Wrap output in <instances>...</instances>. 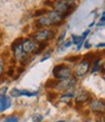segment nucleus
Here are the masks:
<instances>
[{
    "label": "nucleus",
    "instance_id": "nucleus-1",
    "mask_svg": "<svg viewBox=\"0 0 105 122\" xmlns=\"http://www.w3.org/2000/svg\"><path fill=\"white\" fill-rule=\"evenodd\" d=\"M53 75L55 80L57 81H62L71 78L72 76V70L69 66L65 64H59L56 65L53 69Z\"/></svg>",
    "mask_w": 105,
    "mask_h": 122
},
{
    "label": "nucleus",
    "instance_id": "nucleus-2",
    "mask_svg": "<svg viewBox=\"0 0 105 122\" xmlns=\"http://www.w3.org/2000/svg\"><path fill=\"white\" fill-rule=\"evenodd\" d=\"M55 32L54 30L51 29H42L40 31L36 32L33 35V40L36 41L37 43H41V42H47L50 39H52L55 36Z\"/></svg>",
    "mask_w": 105,
    "mask_h": 122
},
{
    "label": "nucleus",
    "instance_id": "nucleus-3",
    "mask_svg": "<svg viewBox=\"0 0 105 122\" xmlns=\"http://www.w3.org/2000/svg\"><path fill=\"white\" fill-rule=\"evenodd\" d=\"M89 66H91V61L88 60L87 58H84L81 62L78 64L76 70H75V76L77 78H82L88 72Z\"/></svg>",
    "mask_w": 105,
    "mask_h": 122
},
{
    "label": "nucleus",
    "instance_id": "nucleus-4",
    "mask_svg": "<svg viewBox=\"0 0 105 122\" xmlns=\"http://www.w3.org/2000/svg\"><path fill=\"white\" fill-rule=\"evenodd\" d=\"M76 84V79H66V80H62L56 82L55 88L59 91H67L71 88H73Z\"/></svg>",
    "mask_w": 105,
    "mask_h": 122
},
{
    "label": "nucleus",
    "instance_id": "nucleus-5",
    "mask_svg": "<svg viewBox=\"0 0 105 122\" xmlns=\"http://www.w3.org/2000/svg\"><path fill=\"white\" fill-rule=\"evenodd\" d=\"M37 46H38L37 42L34 41L33 39H25L22 44V49L24 53L29 54V53H33L36 51Z\"/></svg>",
    "mask_w": 105,
    "mask_h": 122
},
{
    "label": "nucleus",
    "instance_id": "nucleus-6",
    "mask_svg": "<svg viewBox=\"0 0 105 122\" xmlns=\"http://www.w3.org/2000/svg\"><path fill=\"white\" fill-rule=\"evenodd\" d=\"M35 23H36V26L39 27V28L40 27H49V26L54 25L52 20L50 19V17L47 14L44 15V16H42V17H40V18H38V20H36Z\"/></svg>",
    "mask_w": 105,
    "mask_h": 122
},
{
    "label": "nucleus",
    "instance_id": "nucleus-7",
    "mask_svg": "<svg viewBox=\"0 0 105 122\" xmlns=\"http://www.w3.org/2000/svg\"><path fill=\"white\" fill-rule=\"evenodd\" d=\"M89 107L94 112H97V113H100V112H104V102L103 100H93L89 103Z\"/></svg>",
    "mask_w": 105,
    "mask_h": 122
},
{
    "label": "nucleus",
    "instance_id": "nucleus-8",
    "mask_svg": "<svg viewBox=\"0 0 105 122\" xmlns=\"http://www.w3.org/2000/svg\"><path fill=\"white\" fill-rule=\"evenodd\" d=\"M47 15H48V16L50 17V19L52 20V21H53L54 25L58 24V23H61V20L64 19V18L62 17V15H61V13H58L57 11H55V10H53V11H48Z\"/></svg>",
    "mask_w": 105,
    "mask_h": 122
},
{
    "label": "nucleus",
    "instance_id": "nucleus-9",
    "mask_svg": "<svg viewBox=\"0 0 105 122\" xmlns=\"http://www.w3.org/2000/svg\"><path fill=\"white\" fill-rule=\"evenodd\" d=\"M38 94V92L34 91V92H30V91L27 90H21V89H17L15 88L11 91V95L15 96V97H19V96H27V97H33L36 96Z\"/></svg>",
    "mask_w": 105,
    "mask_h": 122
},
{
    "label": "nucleus",
    "instance_id": "nucleus-10",
    "mask_svg": "<svg viewBox=\"0 0 105 122\" xmlns=\"http://www.w3.org/2000/svg\"><path fill=\"white\" fill-rule=\"evenodd\" d=\"M88 100H89V94L85 90H80L76 95V98H75V101H76L77 104H84Z\"/></svg>",
    "mask_w": 105,
    "mask_h": 122
},
{
    "label": "nucleus",
    "instance_id": "nucleus-11",
    "mask_svg": "<svg viewBox=\"0 0 105 122\" xmlns=\"http://www.w3.org/2000/svg\"><path fill=\"white\" fill-rule=\"evenodd\" d=\"M10 106H11L10 99L7 96L2 95L1 98H0V112H4L8 108H10Z\"/></svg>",
    "mask_w": 105,
    "mask_h": 122
},
{
    "label": "nucleus",
    "instance_id": "nucleus-12",
    "mask_svg": "<svg viewBox=\"0 0 105 122\" xmlns=\"http://www.w3.org/2000/svg\"><path fill=\"white\" fill-rule=\"evenodd\" d=\"M73 97H74V94L73 93H66V94L61 95V101L63 102V103H65V104H69L71 102V100L73 99Z\"/></svg>",
    "mask_w": 105,
    "mask_h": 122
},
{
    "label": "nucleus",
    "instance_id": "nucleus-13",
    "mask_svg": "<svg viewBox=\"0 0 105 122\" xmlns=\"http://www.w3.org/2000/svg\"><path fill=\"white\" fill-rule=\"evenodd\" d=\"M23 40H24L23 38H18L17 40H15V42H13V44L11 45V50L14 51L16 49H18L19 47H21L22 42H23Z\"/></svg>",
    "mask_w": 105,
    "mask_h": 122
},
{
    "label": "nucleus",
    "instance_id": "nucleus-14",
    "mask_svg": "<svg viewBox=\"0 0 105 122\" xmlns=\"http://www.w3.org/2000/svg\"><path fill=\"white\" fill-rule=\"evenodd\" d=\"M47 47V43L46 42H41V43H39L38 44V46H37V49H36V51L33 52L34 54H40L44 50H45V48Z\"/></svg>",
    "mask_w": 105,
    "mask_h": 122
},
{
    "label": "nucleus",
    "instance_id": "nucleus-15",
    "mask_svg": "<svg viewBox=\"0 0 105 122\" xmlns=\"http://www.w3.org/2000/svg\"><path fill=\"white\" fill-rule=\"evenodd\" d=\"M71 39H72V43L76 44V45H79L81 42H84L86 40V38H84L83 36L82 37L81 36H76V35H74V34L71 36Z\"/></svg>",
    "mask_w": 105,
    "mask_h": 122
},
{
    "label": "nucleus",
    "instance_id": "nucleus-16",
    "mask_svg": "<svg viewBox=\"0 0 105 122\" xmlns=\"http://www.w3.org/2000/svg\"><path fill=\"white\" fill-rule=\"evenodd\" d=\"M47 13H48V10H47V9H39V10H37V11L34 13V17L38 19V18L44 16V15H46Z\"/></svg>",
    "mask_w": 105,
    "mask_h": 122
},
{
    "label": "nucleus",
    "instance_id": "nucleus-17",
    "mask_svg": "<svg viewBox=\"0 0 105 122\" xmlns=\"http://www.w3.org/2000/svg\"><path fill=\"white\" fill-rule=\"evenodd\" d=\"M81 59V56L80 55H72V56H69V57H66L65 58V61H69V62H72V63H75L79 61Z\"/></svg>",
    "mask_w": 105,
    "mask_h": 122
},
{
    "label": "nucleus",
    "instance_id": "nucleus-18",
    "mask_svg": "<svg viewBox=\"0 0 105 122\" xmlns=\"http://www.w3.org/2000/svg\"><path fill=\"white\" fill-rule=\"evenodd\" d=\"M56 82H57V81H56L55 80H54V79L49 80V81L46 82V84H45V87H47V88H50V87H55Z\"/></svg>",
    "mask_w": 105,
    "mask_h": 122
},
{
    "label": "nucleus",
    "instance_id": "nucleus-19",
    "mask_svg": "<svg viewBox=\"0 0 105 122\" xmlns=\"http://www.w3.org/2000/svg\"><path fill=\"white\" fill-rule=\"evenodd\" d=\"M100 62V59H96L94 62V68H93V70H92V73H94V72H97L100 68H99V63Z\"/></svg>",
    "mask_w": 105,
    "mask_h": 122
},
{
    "label": "nucleus",
    "instance_id": "nucleus-20",
    "mask_svg": "<svg viewBox=\"0 0 105 122\" xmlns=\"http://www.w3.org/2000/svg\"><path fill=\"white\" fill-rule=\"evenodd\" d=\"M4 122H19V118L17 116H10V117H7Z\"/></svg>",
    "mask_w": 105,
    "mask_h": 122
},
{
    "label": "nucleus",
    "instance_id": "nucleus-21",
    "mask_svg": "<svg viewBox=\"0 0 105 122\" xmlns=\"http://www.w3.org/2000/svg\"><path fill=\"white\" fill-rule=\"evenodd\" d=\"M4 69H5V63H4V61L2 59H0V77L3 75Z\"/></svg>",
    "mask_w": 105,
    "mask_h": 122
},
{
    "label": "nucleus",
    "instance_id": "nucleus-22",
    "mask_svg": "<svg viewBox=\"0 0 105 122\" xmlns=\"http://www.w3.org/2000/svg\"><path fill=\"white\" fill-rule=\"evenodd\" d=\"M51 53H52V51H48L46 54H45V56H44V57L41 59V62H43V61H45L46 59H48V58L51 56Z\"/></svg>",
    "mask_w": 105,
    "mask_h": 122
},
{
    "label": "nucleus",
    "instance_id": "nucleus-23",
    "mask_svg": "<svg viewBox=\"0 0 105 122\" xmlns=\"http://www.w3.org/2000/svg\"><path fill=\"white\" fill-rule=\"evenodd\" d=\"M65 34H66V31H63V32H62V35L59 37L58 40H57V43H58V44H61V43L63 42V39H64V37H65Z\"/></svg>",
    "mask_w": 105,
    "mask_h": 122
},
{
    "label": "nucleus",
    "instance_id": "nucleus-24",
    "mask_svg": "<svg viewBox=\"0 0 105 122\" xmlns=\"http://www.w3.org/2000/svg\"><path fill=\"white\" fill-rule=\"evenodd\" d=\"M71 41H67L63 46H62V50H65V49H67L68 47H70V46H71Z\"/></svg>",
    "mask_w": 105,
    "mask_h": 122
},
{
    "label": "nucleus",
    "instance_id": "nucleus-25",
    "mask_svg": "<svg viewBox=\"0 0 105 122\" xmlns=\"http://www.w3.org/2000/svg\"><path fill=\"white\" fill-rule=\"evenodd\" d=\"M42 119H43V118H42L41 115H36L35 118H33V121H34V122H40Z\"/></svg>",
    "mask_w": 105,
    "mask_h": 122
},
{
    "label": "nucleus",
    "instance_id": "nucleus-26",
    "mask_svg": "<svg viewBox=\"0 0 105 122\" xmlns=\"http://www.w3.org/2000/svg\"><path fill=\"white\" fill-rule=\"evenodd\" d=\"M48 97H49V98L52 97V98L55 99V98L57 97V94H56V93H48Z\"/></svg>",
    "mask_w": 105,
    "mask_h": 122
},
{
    "label": "nucleus",
    "instance_id": "nucleus-27",
    "mask_svg": "<svg viewBox=\"0 0 105 122\" xmlns=\"http://www.w3.org/2000/svg\"><path fill=\"white\" fill-rule=\"evenodd\" d=\"M2 42H3V32L0 31V46L2 45Z\"/></svg>",
    "mask_w": 105,
    "mask_h": 122
},
{
    "label": "nucleus",
    "instance_id": "nucleus-28",
    "mask_svg": "<svg viewBox=\"0 0 105 122\" xmlns=\"http://www.w3.org/2000/svg\"><path fill=\"white\" fill-rule=\"evenodd\" d=\"M14 69H10L9 70V72H8V76H9V77H13V74H14Z\"/></svg>",
    "mask_w": 105,
    "mask_h": 122
},
{
    "label": "nucleus",
    "instance_id": "nucleus-29",
    "mask_svg": "<svg viewBox=\"0 0 105 122\" xmlns=\"http://www.w3.org/2000/svg\"><path fill=\"white\" fill-rule=\"evenodd\" d=\"M85 48H87V49H89V48H91V45H89L88 42L85 44Z\"/></svg>",
    "mask_w": 105,
    "mask_h": 122
},
{
    "label": "nucleus",
    "instance_id": "nucleus-30",
    "mask_svg": "<svg viewBox=\"0 0 105 122\" xmlns=\"http://www.w3.org/2000/svg\"><path fill=\"white\" fill-rule=\"evenodd\" d=\"M65 1H68V2H73L74 0H65Z\"/></svg>",
    "mask_w": 105,
    "mask_h": 122
},
{
    "label": "nucleus",
    "instance_id": "nucleus-31",
    "mask_svg": "<svg viewBox=\"0 0 105 122\" xmlns=\"http://www.w3.org/2000/svg\"><path fill=\"white\" fill-rule=\"evenodd\" d=\"M57 122H65L64 120H61V121H57Z\"/></svg>",
    "mask_w": 105,
    "mask_h": 122
}]
</instances>
